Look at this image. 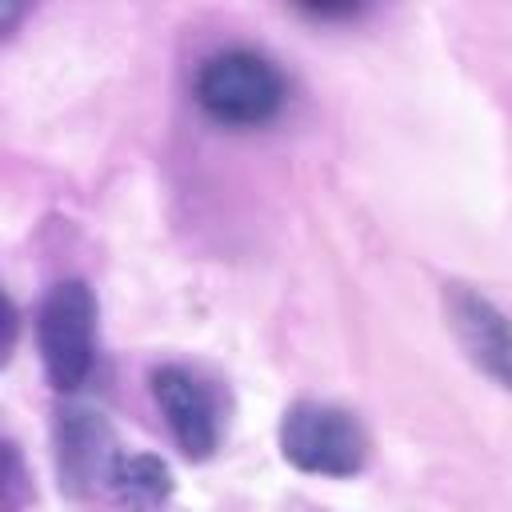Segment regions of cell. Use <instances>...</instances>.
Instances as JSON below:
<instances>
[{"mask_svg": "<svg viewBox=\"0 0 512 512\" xmlns=\"http://www.w3.org/2000/svg\"><path fill=\"white\" fill-rule=\"evenodd\" d=\"M192 100L200 112L224 128H260L280 116L288 100V80L272 56L256 48L208 52L192 72Z\"/></svg>", "mask_w": 512, "mask_h": 512, "instance_id": "obj_1", "label": "cell"}, {"mask_svg": "<svg viewBox=\"0 0 512 512\" xmlns=\"http://www.w3.org/2000/svg\"><path fill=\"white\" fill-rule=\"evenodd\" d=\"M276 436H280V456L292 468L308 476H332V480H348L364 472L368 448H372L364 424L348 408L320 404V400L288 404Z\"/></svg>", "mask_w": 512, "mask_h": 512, "instance_id": "obj_2", "label": "cell"}, {"mask_svg": "<svg viewBox=\"0 0 512 512\" xmlns=\"http://www.w3.org/2000/svg\"><path fill=\"white\" fill-rule=\"evenodd\" d=\"M36 348L56 392H80L96 368V296L84 280H60L36 308Z\"/></svg>", "mask_w": 512, "mask_h": 512, "instance_id": "obj_3", "label": "cell"}, {"mask_svg": "<svg viewBox=\"0 0 512 512\" xmlns=\"http://www.w3.org/2000/svg\"><path fill=\"white\" fill-rule=\"evenodd\" d=\"M440 300H444V320L456 344L464 348V356L504 392H512V316L472 284H456V280L444 284Z\"/></svg>", "mask_w": 512, "mask_h": 512, "instance_id": "obj_4", "label": "cell"}, {"mask_svg": "<svg viewBox=\"0 0 512 512\" xmlns=\"http://www.w3.org/2000/svg\"><path fill=\"white\" fill-rule=\"evenodd\" d=\"M152 396L156 408L176 440V448L188 460H208L220 448V412H216V396L208 392V384L180 368V364H160L152 372Z\"/></svg>", "mask_w": 512, "mask_h": 512, "instance_id": "obj_5", "label": "cell"}, {"mask_svg": "<svg viewBox=\"0 0 512 512\" xmlns=\"http://www.w3.org/2000/svg\"><path fill=\"white\" fill-rule=\"evenodd\" d=\"M124 452H116V436L104 424L100 412L88 408H60L56 412V472H60V488H68L72 496L96 488L100 480H112V468Z\"/></svg>", "mask_w": 512, "mask_h": 512, "instance_id": "obj_6", "label": "cell"}, {"mask_svg": "<svg viewBox=\"0 0 512 512\" xmlns=\"http://www.w3.org/2000/svg\"><path fill=\"white\" fill-rule=\"evenodd\" d=\"M108 488L124 500L128 512H164L172 500V472L160 456L128 452L116 460Z\"/></svg>", "mask_w": 512, "mask_h": 512, "instance_id": "obj_7", "label": "cell"}]
</instances>
